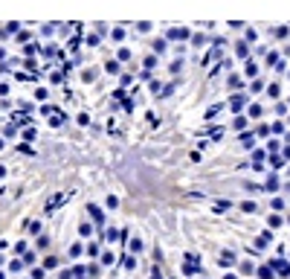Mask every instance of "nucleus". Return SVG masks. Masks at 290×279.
I'll list each match as a JSON object with an SVG mask.
<instances>
[{"label": "nucleus", "instance_id": "obj_1", "mask_svg": "<svg viewBox=\"0 0 290 279\" xmlns=\"http://www.w3.org/2000/svg\"><path fill=\"white\" fill-rule=\"evenodd\" d=\"M168 38H189V29H172Z\"/></svg>", "mask_w": 290, "mask_h": 279}, {"label": "nucleus", "instance_id": "obj_2", "mask_svg": "<svg viewBox=\"0 0 290 279\" xmlns=\"http://www.w3.org/2000/svg\"><path fill=\"white\" fill-rule=\"evenodd\" d=\"M90 216L96 218V221H102V212H99V207H90Z\"/></svg>", "mask_w": 290, "mask_h": 279}, {"label": "nucleus", "instance_id": "obj_3", "mask_svg": "<svg viewBox=\"0 0 290 279\" xmlns=\"http://www.w3.org/2000/svg\"><path fill=\"white\" fill-rule=\"evenodd\" d=\"M0 148H3V140H0Z\"/></svg>", "mask_w": 290, "mask_h": 279}, {"label": "nucleus", "instance_id": "obj_4", "mask_svg": "<svg viewBox=\"0 0 290 279\" xmlns=\"http://www.w3.org/2000/svg\"><path fill=\"white\" fill-rule=\"evenodd\" d=\"M0 279H3V273H0Z\"/></svg>", "mask_w": 290, "mask_h": 279}]
</instances>
